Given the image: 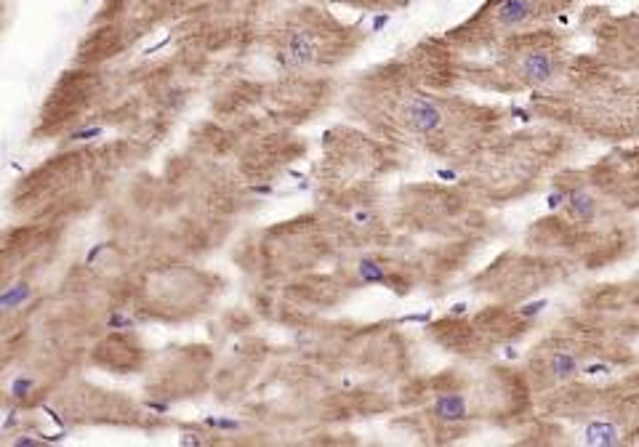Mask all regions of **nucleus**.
<instances>
[{
  "label": "nucleus",
  "instance_id": "3",
  "mask_svg": "<svg viewBox=\"0 0 639 447\" xmlns=\"http://www.w3.org/2000/svg\"><path fill=\"white\" fill-rule=\"evenodd\" d=\"M493 14H495L498 27L511 30V27L525 24V21H528L530 16L535 14V3H533V0H501V3L495 5Z\"/></svg>",
  "mask_w": 639,
  "mask_h": 447
},
{
  "label": "nucleus",
  "instance_id": "1",
  "mask_svg": "<svg viewBox=\"0 0 639 447\" xmlns=\"http://www.w3.org/2000/svg\"><path fill=\"white\" fill-rule=\"evenodd\" d=\"M405 120L413 131L418 133H432L442 125V112L434 104L432 99H423V96H413L405 104Z\"/></svg>",
  "mask_w": 639,
  "mask_h": 447
},
{
  "label": "nucleus",
  "instance_id": "5",
  "mask_svg": "<svg viewBox=\"0 0 639 447\" xmlns=\"http://www.w3.org/2000/svg\"><path fill=\"white\" fill-rule=\"evenodd\" d=\"M434 412L442 421H458V418L466 415V402H463L461 394H442L434 402Z\"/></svg>",
  "mask_w": 639,
  "mask_h": 447
},
{
  "label": "nucleus",
  "instance_id": "10",
  "mask_svg": "<svg viewBox=\"0 0 639 447\" xmlns=\"http://www.w3.org/2000/svg\"><path fill=\"white\" fill-rule=\"evenodd\" d=\"M541 306H544V301H538V304H530V306H525V309H522V314H525V317H530V314H535V312H538Z\"/></svg>",
  "mask_w": 639,
  "mask_h": 447
},
{
  "label": "nucleus",
  "instance_id": "4",
  "mask_svg": "<svg viewBox=\"0 0 639 447\" xmlns=\"http://www.w3.org/2000/svg\"><path fill=\"white\" fill-rule=\"evenodd\" d=\"M522 75L528 83H548L554 77V59L548 51H530L522 61Z\"/></svg>",
  "mask_w": 639,
  "mask_h": 447
},
{
  "label": "nucleus",
  "instance_id": "7",
  "mask_svg": "<svg viewBox=\"0 0 639 447\" xmlns=\"http://www.w3.org/2000/svg\"><path fill=\"white\" fill-rule=\"evenodd\" d=\"M615 437L618 434H615V429L610 423H591L586 429V442H591V445H613V442H618Z\"/></svg>",
  "mask_w": 639,
  "mask_h": 447
},
{
  "label": "nucleus",
  "instance_id": "11",
  "mask_svg": "<svg viewBox=\"0 0 639 447\" xmlns=\"http://www.w3.org/2000/svg\"><path fill=\"white\" fill-rule=\"evenodd\" d=\"M354 221H360V224L370 221V213H367V211H357V213H354Z\"/></svg>",
  "mask_w": 639,
  "mask_h": 447
},
{
  "label": "nucleus",
  "instance_id": "6",
  "mask_svg": "<svg viewBox=\"0 0 639 447\" xmlns=\"http://www.w3.org/2000/svg\"><path fill=\"white\" fill-rule=\"evenodd\" d=\"M578 370V357L573 352H557L551 357V373L557 378H570Z\"/></svg>",
  "mask_w": 639,
  "mask_h": 447
},
{
  "label": "nucleus",
  "instance_id": "8",
  "mask_svg": "<svg viewBox=\"0 0 639 447\" xmlns=\"http://www.w3.org/2000/svg\"><path fill=\"white\" fill-rule=\"evenodd\" d=\"M570 211H573L575 216L581 218V221L591 218V213H594V202H591V197H589V195H584V192H573V195H570Z\"/></svg>",
  "mask_w": 639,
  "mask_h": 447
},
{
  "label": "nucleus",
  "instance_id": "12",
  "mask_svg": "<svg viewBox=\"0 0 639 447\" xmlns=\"http://www.w3.org/2000/svg\"><path fill=\"white\" fill-rule=\"evenodd\" d=\"M383 24H386V16H378V19L373 21V30H381Z\"/></svg>",
  "mask_w": 639,
  "mask_h": 447
},
{
  "label": "nucleus",
  "instance_id": "9",
  "mask_svg": "<svg viewBox=\"0 0 639 447\" xmlns=\"http://www.w3.org/2000/svg\"><path fill=\"white\" fill-rule=\"evenodd\" d=\"M357 271H360V277H363V282H383V269L373 261H363L357 267Z\"/></svg>",
  "mask_w": 639,
  "mask_h": 447
},
{
  "label": "nucleus",
  "instance_id": "2",
  "mask_svg": "<svg viewBox=\"0 0 639 447\" xmlns=\"http://www.w3.org/2000/svg\"><path fill=\"white\" fill-rule=\"evenodd\" d=\"M314 54H317V45H314V37L309 35L307 30H293L288 35V43H285V59L288 67H307L314 61Z\"/></svg>",
  "mask_w": 639,
  "mask_h": 447
}]
</instances>
